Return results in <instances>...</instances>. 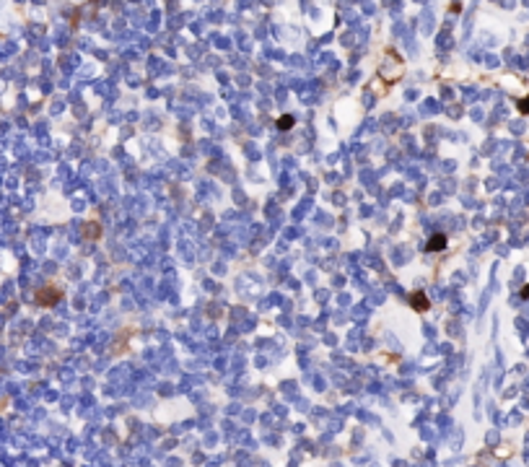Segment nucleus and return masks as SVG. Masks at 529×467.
Wrapping results in <instances>:
<instances>
[{
	"label": "nucleus",
	"mask_w": 529,
	"mask_h": 467,
	"mask_svg": "<svg viewBox=\"0 0 529 467\" xmlns=\"http://www.w3.org/2000/svg\"><path fill=\"white\" fill-rule=\"evenodd\" d=\"M410 306H413L415 311H425V309H431V301H428L425 291H415V294H410Z\"/></svg>",
	"instance_id": "obj_1"
},
{
	"label": "nucleus",
	"mask_w": 529,
	"mask_h": 467,
	"mask_svg": "<svg viewBox=\"0 0 529 467\" xmlns=\"http://www.w3.org/2000/svg\"><path fill=\"white\" fill-rule=\"evenodd\" d=\"M444 247H446V236H444V234H436V236H431V239H428L425 249H428V252H441Z\"/></svg>",
	"instance_id": "obj_2"
},
{
	"label": "nucleus",
	"mask_w": 529,
	"mask_h": 467,
	"mask_svg": "<svg viewBox=\"0 0 529 467\" xmlns=\"http://www.w3.org/2000/svg\"><path fill=\"white\" fill-rule=\"evenodd\" d=\"M57 299H60V291H57V288H52V291H50V296H47V294H36V301H39V304H44V306L54 304Z\"/></svg>",
	"instance_id": "obj_3"
},
{
	"label": "nucleus",
	"mask_w": 529,
	"mask_h": 467,
	"mask_svg": "<svg viewBox=\"0 0 529 467\" xmlns=\"http://www.w3.org/2000/svg\"><path fill=\"white\" fill-rule=\"evenodd\" d=\"M293 122H296V120H293L291 114H283L280 120H278V127H280V130H291V127H293Z\"/></svg>",
	"instance_id": "obj_4"
},
{
	"label": "nucleus",
	"mask_w": 529,
	"mask_h": 467,
	"mask_svg": "<svg viewBox=\"0 0 529 467\" xmlns=\"http://www.w3.org/2000/svg\"><path fill=\"white\" fill-rule=\"evenodd\" d=\"M519 112H522V114H529V96H524L522 102H519Z\"/></svg>",
	"instance_id": "obj_5"
},
{
	"label": "nucleus",
	"mask_w": 529,
	"mask_h": 467,
	"mask_svg": "<svg viewBox=\"0 0 529 467\" xmlns=\"http://www.w3.org/2000/svg\"><path fill=\"white\" fill-rule=\"evenodd\" d=\"M522 299H529V286H524V288H522Z\"/></svg>",
	"instance_id": "obj_6"
}]
</instances>
